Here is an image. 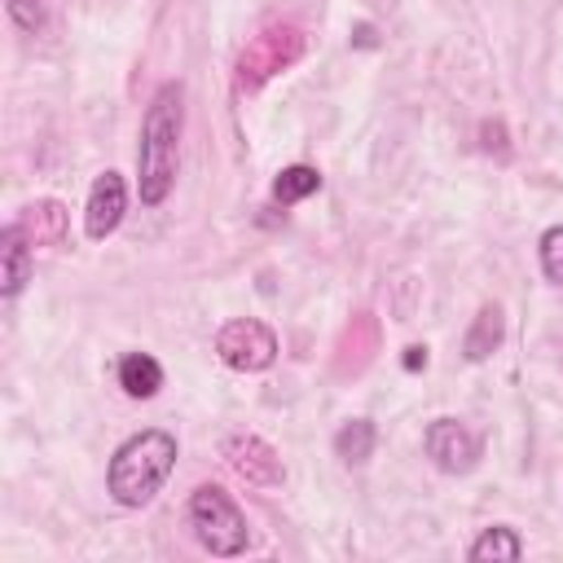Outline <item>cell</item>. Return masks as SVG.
<instances>
[{
  "label": "cell",
  "instance_id": "obj_1",
  "mask_svg": "<svg viewBox=\"0 0 563 563\" xmlns=\"http://www.w3.org/2000/svg\"><path fill=\"white\" fill-rule=\"evenodd\" d=\"M180 132H185V88L176 79H167L141 119V150H136V189L145 207H158L172 185H176V167H180Z\"/></svg>",
  "mask_w": 563,
  "mask_h": 563
},
{
  "label": "cell",
  "instance_id": "obj_2",
  "mask_svg": "<svg viewBox=\"0 0 563 563\" xmlns=\"http://www.w3.org/2000/svg\"><path fill=\"white\" fill-rule=\"evenodd\" d=\"M172 466H176V435H167L163 427H150V431L128 435L114 449L110 471H106V488L119 506L136 510V506L154 501V493L167 484Z\"/></svg>",
  "mask_w": 563,
  "mask_h": 563
},
{
  "label": "cell",
  "instance_id": "obj_3",
  "mask_svg": "<svg viewBox=\"0 0 563 563\" xmlns=\"http://www.w3.org/2000/svg\"><path fill=\"white\" fill-rule=\"evenodd\" d=\"M189 528H194L198 545L220 554V559H233V554H242L251 545L246 515L238 510V501L220 484H198L194 488V497H189Z\"/></svg>",
  "mask_w": 563,
  "mask_h": 563
},
{
  "label": "cell",
  "instance_id": "obj_4",
  "mask_svg": "<svg viewBox=\"0 0 563 563\" xmlns=\"http://www.w3.org/2000/svg\"><path fill=\"white\" fill-rule=\"evenodd\" d=\"M303 48H308V40H303L299 26H290V22L264 26V31H260L255 40H246V48L238 53V88H242V92L264 88L273 75L290 70V66L303 57Z\"/></svg>",
  "mask_w": 563,
  "mask_h": 563
},
{
  "label": "cell",
  "instance_id": "obj_5",
  "mask_svg": "<svg viewBox=\"0 0 563 563\" xmlns=\"http://www.w3.org/2000/svg\"><path fill=\"white\" fill-rule=\"evenodd\" d=\"M216 352L229 369H242V374H255V369H268L277 361V334L255 321V317H238V321H224L220 334H216Z\"/></svg>",
  "mask_w": 563,
  "mask_h": 563
},
{
  "label": "cell",
  "instance_id": "obj_6",
  "mask_svg": "<svg viewBox=\"0 0 563 563\" xmlns=\"http://www.w3.org/2000/svg\"><path fill=\"white\" fill-rule=\"evenodd\" d=\"M220 453H224L229 471H233L238 479H246L251 488H277V484L286 479V466H282L277 449H273L268 440H260V435H246V431L224 435Z\"/></svg>",
  "mask_w": 563,
  "mask_h": 563
},
{
  "label": "cell",
  "instance_id": "obj_7",
  "mask_svg": "<svg viewBox=\"0 0 563 563\" xmlns=\"http://www.w3.org/2000/svg\"><path fill=\"white\" fill-rule=\"evenodd\" d=\"M422 449H427V457H431L440 471H449V475L471 471L475 457H479V440H475L457 418H435V422L427 427V435H422Z\"/></svg>",
  "mask_w": 563,
  "mask_h": 563
},
{
  "label": "cell",
  "instance_id": "obj_8",
  "mask_svg": "<svg viewBox=\"0 0 563 563\" xmlns=\"http://www.w3.org/2000/svg\"><path fill=\"white\" fill-rule=\"evenodd\" d=\"M123 211H128V185H123V176H119V172H101V176L92 180V189H88L84 233H88L92 242H106V238L119 229Z\"/></svg>",
  "mask_w": 563,
  "mask_h": 563
},
{
  "label": "cell",
  "instance_id": "obj_9",
  "mask_svg": "<svg viewBox=\"0 0 563 563\" xmlns=\"http://www.w3.org/2000/svg\"><path fill=\"white\" fill-rule=\"evenodd\" d=\"M374 347H378V321L369 317V312H361V317H352V325L343 330V339H339V356H334V374H361L365 365H369V356H374Z\"/></svg>",
  "mask_w": 563,
  "mask_h": 563
},
{
  "label": "cell",
  "instance_id": "obj_10",
  "mask_svg": "<svg viewBox=\"0 0 563 563\" xmlns=\"http://www.w3.org/2000/svg\"><path fill=\"white\" fill-rule=\"evenodd\" d=\"M13 224L22 229V238L31 246H57L66 238V207L57 198H40V202L22 207V216Z\"/></svg>",
  "mask_w": 563,
  "mask_h": 563
},
{
  "label": "cell",
  "instance_id": "obj_11",
  "mask_svg": "<svg viewBox=\"0 0 563 563\" xmlns=\"http://www.w3.org/2000/svg\"><path fill=\"white\" fill-rule=\"evenodd\" d=\"M31 242L22 238V229L18 224H4V233H0V260H4V277H0V290H4V299H13L26 282H31Z\"/></svg>",
  "mask_w": 563,
  "mask_h": 563
},
{
  "label": "cell",
  "instance_id": "obj_12",
  "mask_svg": "<svg viewBox=\"0 0 563 563\" xmlns=\"http://www.w3.org/2000/svg\"><path fill=\"white\" fill-rule=\"evenodd\" d=\"M119 387H123L132 400H150V396H158V387H163V365H158L150 352H128V356L119 361Z\"/></svg>",
  "mask_w": 563,
  "mask_h": 563
},
{
  "label": "cell",
  "instance_id": "obj_13",
  "mask_svg": "<svg viewBox=\"0 0 563 563\" xmlns=\"http://www.w3.org/2000/svg\"><path fill=\"white\" fill-rule=\"evenodd\" d=\"M501 334H506V321H501V308H497V303H484V308L475 312V321H471V330H466V343H462V352H466V361H484V356H493V347L501 343Z\"/></svg>",
  "mask_w": 563,
  "mask_h": 563
},
{
  "label": "cell",
  "instance_id": "obj_14",
  "mask_svg": "<svg viewBox=\"0 0 563 563\" xmlns=\"http://www.w3.org/2000/svg\"><path fill=\"white\" fill-rule=\"evenodd\" d=\"M317 189H321V172L308 167V163H295V167H282V172H277V180H273V202H277V207H290V202H299V198H308V194H317Z\"/></svg>",
  "mask_w": 563,
  "mask_h": 563
},
{
  "label": "cell",
  "instance_id": "obj_15",
  "mask_svg": "<svg viewBox=\"0 0 563 563\" xmlns=\"http://www.w3.org/2000/svg\"><path fill=\"white\" fill-rule=\"evenodd\" d=\"M466 554H471L475 563H488V559H493V563H497V559L515 563V559L523 554V541L515 537V528H501V523H497V528H484Z\"/></svg>",
  "mask_w": 563,
  "mask_h": 563
},
{
  "label": "cell",
  "instance_id": "obj_16",
  "mask_svg": "<svg viewBox=\"0 0 563 563\" xmlns=\"http://www.w3.org/2000/svg\"><path fill=\"white\" fill-rule=\"evenodd\" d=\"M334 453L343 462H365L374 453V422L369 418H352L334 431Z\"/></svg>",
  "mask_w": 563,
  "mask_h": 563
},
{
  "label": "cell",
  "instance_id": "obj_17",
  "mask_svg": "<svg viewBox=\"0 0 563 563\" xmlns=\"http://www.w3.org/2000/svg\"><path fill=\"white\" fill-rule=\"evenodd\" d=\"M4 9H9L13 26L26 31V35H40L44 22H48V4L44 0H4Z\"/></svg>",
  "mask_w": 563,
  "mask_h": 563
},
{
  "label": "cell",
  "instance_id": "obj_18",
  "mask_svg": "<svg viewBox=\"0 0 563 563\" xmlns=\"http://www.w3.org/2000/svg\"><path fill=\"white\" fill-rule=\"evenodd\" d=\"M541 273L563 286V224L541 233Z\"/></svg>",
  "mask_w": 563,
  "mask_h": 563
},
{
  "label": "cell",
  "instance_id": "obj_19",
  "mask_svg": "<svg viewBox=\"0 0 563 563\" xmlns=\"http://www.w3.org/2000/svg\"><path fill=\"white\" fill-rule=\"evenodd\" d=\"M479 141H484V150L497 154V158L510 154V145H506V128H501L497 119H493V123H479Z\"/></svg>",
  "mask_w": 563,
  "mask_h": 563
},
{
  "label": "cell",
  "instance_id": "obj_20",
  "mask_svg": "<svg viewBox=\"0 0 563 563\" xmlns=\"http://www.w3.org/2000/svg\"><path fill=\"white\" fill-rule=\"evenodd\" d=\"M405 369H409V374H413V369H427V347H422V343L405 347Z\"/></svg>",
  "mask_w": 563,
  "mask_h": 563
}]
</instances>
